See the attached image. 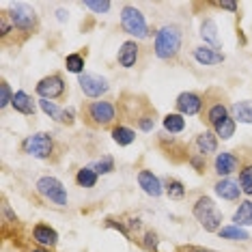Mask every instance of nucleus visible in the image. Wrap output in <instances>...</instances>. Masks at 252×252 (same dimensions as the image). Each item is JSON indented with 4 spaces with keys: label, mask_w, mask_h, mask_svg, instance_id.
<instances>
[{
    "label": "nucleus",
    "mask_w": 252,
    "mask_h": 252,
    "mask_svg": "<svg viewBox=\"0 0 252 252\" xmlns=\"http://www.w3.org/2000/svg\"><path fill=\"white\" fill-rule=\"evenodd\" d=\"M181 28L177 24H166L156 32V43H153V50H156V56L162 61H170L179 54L181 50Z\"/></svg>",
    "instance_id": "obj_1"
},
{
    "label": "nucleus",
    "mask_w": 252,
    "mask_h": 252,
    "mask_svg": "<svg viewBox=\"0 0 252 252\" xmlns=\"http://www.w3.org/2000/svg\"><path fill=\"white\" fill-rule=\"evenodd\" d=\"M194 218L207 233H218L222 228V211L218 209V205L209 196H200L194 203Z\"/></svg>",
    "instance_id": "obj_2"
},
{
    "label": "nucleus",
    "mask_w": 252,
    "mask_h": 252,
    "mask_svg": "<svg viewBox=\"0 0 252 252\" xmlns=\"http://www.w3.org/2000/svg\"><path fill=\"white\" fill-rule=\"evenodd\" d=\"M22 151L26 156H32L37 159H48L54 151V138L52 134H45V131H39V134L26 136L22 140Z\"/></svg>",
    "instance_id": "obj_3"
},
{
    "label": "nucleus",
    "mask_w": 252,
    "mask_h": 252,
    "mask_svg": "<svg viewBox=\"0 0 252 252\" xmlns=\"http://www.w3.org/2000/svg\"><path fill=\"white\" fill-rule=\"evenodd\" d=\"M121 26L127 35L136 37V39L149 37V26H147L145 15H142L136 7H131V4H125L121 9Z\"/></svg>",
    "instance_id": "obj_4"
},
{
    "label": "nucleus",
    "mask_w": 252,
    "mask_h": 252,
    "mask_svg": "<svg viewBox=\"0 0 252 252\" xmlns=\"http://www.w3.org/2000/svg\"><path fill=\"white\" fill-rule=\"evenodd\" d=\"M7 18L11 20L13 28H18V31L31 32V31H35V28H37V13H35V9L28 7V4H24V2L11 4Z\"/></svg>",
    "instance_id": "obj_5"
},
{
    "label": "nucleus",
    "mask_w": 252,
    "mask_h": 252,
    "mask_svg": "<svg viewBox=\"0 0 252 252\" xmlns=\"http://www.w3.org/2000/svg\"><path fill=\"white\" fill-rule=\"evenodd\" d=\"M35 188L45 200H50V203L59 205V207H65L67 205V190L56 177H41Z\"/></svg>",
    "instance_id": "obj_6"
},
{
    "label": "nucleus",
    "mask_w": 252,
    "mask_h": 252,
    "mask_svg": "<svg viewBox=\"0 0 252 252\" xmlns=\"http://www.w3.org/2000/svg\"><path fill=\"white\" fill-rule=\"evenodd\" d=\"M78 84L87 97H101L110 89L106 78H101L99 73H91V71H84L82 76H78Z\"/></svg>",
    "instance_id": "obj_7"
},
{
    "label": "nucleus",
    "mask_w": 252,
    "mask_h": 252,
    "mask_svg": "<svg viewBox=\"0 0 252 252\" xmlns=\"http://www.w3.org/2000/svg\"><path fill=\"white\" fill-rule=\"evenodd\" d=\"M37 95L41 97V99H59V97L65 93V80H63L59 73H54V76H48L43 80H39L37 82Z\"/></svg>",
    "instance_id": "obj_8"
},
{
    "label": "nucleus",
    "mask_w": 252,
    "mask_h": 252,
    "mask_svg": "<svg viewBox=\"0 0 252 252\" xmlns=\"http://www.w3.org/2000/svg\"><path fill=\"white\" fill-rule=\"evenodd\" d=\"M89 117L97 125H110L114 121V117H117V108L110 101H93L89 106Z\"/></svg>",
    "instance_id": "obj_9"
},
{
    "label": "nucleus",
    "mask_w": 252,
    "mask_h": 252,
    "mask_svg": "<svg viewBox=\"0 0 252 252\" xmlns=\"http://www.w3.org/2000/svg\"><path fill=\"white\" fill-rule=\"evenodd\" d=\"M175 106H177V110H179V114H183V117H194V114H198L200 108H203V97H200L198 93L188 91V93H181L179 97H177Z\"/></svg>",
    "instance_id": "obj_10"
},
{
    "label": "nucleus",
    "mask_w": 252,
    "mask_h": 252,
    "mask_svg": "<svg viewBox=\"0 0 252 252\" xmlns=\"http://www.w3.org/2000/svg\"><path fill=\"white\" fill-rule=\"evenodd\" d=\"M138 186L142 188V192L149 194V196H153V198H158V196H162L164 194V186H162V181L158 179V175H153V170H140L138 173Z\"/></svg>",
    "instance_id": "obj_11"
},
{
    "label": "nucleus",
    "mask_w": 252,
    "mask_h": 252,
    "mask_svg": "<svg viewBox=\"0 0 252 252\" xmlns=\"http://www.w3.org/2000/svg\"><path fill=\"white\" fill-rule=\"evenodd\" d=\"M237 166H239V159H237V156H233V153L222 151V153H218V156H216L214 168H216V173L220 175L222 179H226L231 173H235V170H237Z\"/></svg>",
    "instance_id": "obj_12"
},
{
    "label": "nucleus",
    "mask_w": 252,
    "mask_h": 252,
    "mask_svg": "<svg viewBox=\"0 0 252 252\" xmlns=\"http://www.w3.org/2000/svg\"><path fill=\"white\" fill-rule=\"evenodd\" d=\"M214 190H216L218 196L224 198V200H237L239 194H242V186H239V181H235V179H231V177H226V179H220V181L216 183Z\"/></svg>",
    "instance_id": "obj_13"
},
{
    "label": "nucleus",
    "mask_w": 252,
    "mask_h": 252,
    "mask_svg": "<svg viewBox=\"0 0 252 252\" xmlns=\"http://www.w3.org/2000/svg\"><path fill=\"white\" fill-rule=\"evenodd\" d=\"M32 239H35L41 248H52V246H56V242H59V233L48 224H37L32 228Z\"/></svg>",
    "instance_id": "obj_14"
},
{
    "label": "nucleus",
    "mask_w": 252,
    "mask_h": 252,
    "mask_svg": "<svg viewBox=\"0 0 252 252\" xmlns=\"http://www.w3.org/2000/svg\"><path fill=\"white\" fill-rule=\"evenodd\" d=\"M194 59L200 65H220V63H224V54L218 52L216 48H209V45H200V48L194 50Z\"/></svg>",
    "instance_id": "obj_15"
},
{
    "label": "nucleus",
    "mask_w": 252,
    "mask_h": 252,
    "mask_svg": "<svg viewBox=\"0 0 252 252\" xmlns=\"http://www.w3.org/2000/svg\"><path fill=\"white\" fill-rule=\"evenodd\" d=\"M138 50L140 48L136 45V41H125L117 54L119 65L125 67V69H131V67L136 65V61H138Z\"/></svg>",
    "instance_id": "obj_16"
},
{
    "label": "nucleus",
    "mask_w": 252,
    "mask_h": 252,
    "mask_svg": "<svg viewBox=\"0 0 252 252\" xmlns=\"http://www.w3.org/2000/svg\"><path fill=\"white\" fill-rule=\"evenodd\" d=\"M11 106L15 108L18 112L22 114H26V117H32L37 110V106H35V101H32V97L24 93V91H18V93L13 95V101H11Z\"/></svg>",
    "instance_id": "obj_17"
},
{
    "label": "nucleus",
    "mask_w": 252,
    "mask_h": 252,
    "mask_svg": "<svg viewBox=\"0 0 252 252\" xmlns=\"http://www.w3.org/2000/svg\"><path fill=\"white\" fill-rule=\"evenodd\" d=\"M196 147H198L200 156L207 158L209 153L218 151V136L214 134V131H203V134L196 136Z\"/></svg>",
    "instance_id": "obj_18"
},
{
    "label": "nucleus",
    "mask_w": 252,
    "mask_h": 252,
    "mask_svg": "<svg viewBox=\"0 0 252 252\" xmlns=\"http://www.w3.org/2000/svg\"><path fill=\"white\" fill-rule=\"evenodd\" d=\"M231 117L235 119V123H252V101H235L231 106Z\"/></svg>",
    "instance_id": "obj_19"
},
{
    "label": "nucleus",
    "mask_w": 252,
    "mask_h": 252,
    "mask_svg": "<svg viewBox=\"0 0 252 252\" xmlns=\"http://www.w3.org/2000/svg\"><path fill=\"white\" fill-rule=\"evenodd\" d=\"M235 226H252V200H242L233 216Z\"/></svg>",
    "instance_id": "obj_20"
},
{
    "label": "nucleus",
    "mask_w": 252,
    "mask_h": 252,
    "mask_svg": "<svg viewBox=\"0 0 252 252\" xmlns=\"http://www.w3.org/2000/svg\"><path fill=\"white\" fill-rule=\"evenodd\" d=\"M200 37H203L205 43H209L211 48H220V37H218V26L214 20H205L203 26H200Z\"/></svg>",
    "instance_id": "obj_21"
},
{
    "label": "nucleus",
    "mask_w": 252,
    "mask_h": 252,
    "mask_svg": "<svg viewBox=\"0 0 252 252\" xmlns=\"http://www.w3.org/2000/svg\"><path fill=\"white\" fill-rule=\"evenodd\" d=\"M112 140L117 142L119 147H127V145H131V142L136 140V131L125 127V125H119V127L112 129Z\"/></svg>",
    "instance_id": "obj_22"
},
{
    "label": "nucleus",
    "mask_w": 252,
    "mask_h": 252,
    "mask_svg": "<svg viewBox=\"0 0 252 252\" xmlns=\"http://www.w3.org/2000/svg\"><path fill=\"white\" fill-rule=\"evenodd\" d=\"M164 129L170 131V134H179V131H183L186 129V119H183V114H179V112L166 114L164 117Z\"/></svg>",
    "instance_id": "obj_23"
},
{
    "label": "nucleus",
    "mask_w": 252,
    "mask_h": 252,
    "mask_svg": "<svg viewBox=\"0 0 252 252\" xmlns=\"http://www.w3.org/2000/svg\"><path fill=\"white\" fill-rule=\"evenodd\" d=\"M222 239H231V242H246V239H250V235L244 231L242 226H222L220 231H218Z\"/></svg>",
    "instance_id": "obj_24"
},
{
    "label": "nucleus",
    "mask_w": 252,
    "mask_h": 252,
    "mask_svg": "<svg viewBox=\"0 0 252 252\" xmlns=\"http://www.w3.org/2000/svg\"><path fill=\"white\" fill-rule=\"evenodd\" d=\"M76 183L80 188H95L97 173L93 170V166H84V168H80L78 175H76Z\"/></svg>",
    "instance_id": "obj_25"
},
{
    "label": "nucleus",
    "mask_w": 252,
    "mask_h": 252,
    "mask_svg": "<svg viewBox=\"0 0 252 252\" xmlns=\"http://www.w3.org/2000/svg\"><path fill=\"white\" fill-rule=\"evenodd\" d=\"M226 117H228V108L222 104V101H220V104H214L207 110V121L211 123V127H216V125L220 121H224Z\"/></svg>",
    "instance_id": "obj_26"
},
{
    "label": "nucleus",
    "mask_w": 252,
    "mask_h": 252,
    "mask_svg": "<svg viewBox=\"0 0 252 252\" xmlns=\"http://www.w3.org/2000/svg\"><path fill=\"white\" fill-rule=\"evenodd\" d=\"M214 134L218 136V138H222V140H228L235 134V119L233 117H226L224 121H220L214 127Z\"/></svg>",
    "instance_id": "obj_27"
},
{
    "label": "nucleus",
    "mask_w": 252,
    "mask_h": 252,
    "mask_svg": "<svg viewBox=\"0 0 252 252\" xmlns=\"http://www.w3.org/2000/svg\"><path fill=\"white\" fill-rule=\"evenodd\" d=\"M65 67H67V71L82 76V73H84V59L80 54H69L65 59Z\"/></svg>",
    "instance_id": "obj_28"
},
{
    "label": "nucleus",
    "mask_w": 252,
    "mask_h": 252,
    "mask_svg": "<svg viewBox=\"0 0 252 252\" xmlns=\"http://www.w3.org/2000/svg\"><path fill=\"white\" fill-rule=\"evenodd\" d=\"M239 186H242V192L252 196V164L244 166L242 173H239Z\"/></svg>",
    "instance_id": "obj_29"
},
{
    "label": "nucleus",
    "mask_w": 252,
    "mask_h": 252,
    "mask_svg": "<svg viewBox=\"0 0 252 252\" xmlns=\"http://www.w3.org/2000/svg\"><path fill=\"white\" fill-rule=\"evenodd\" d=\"M39 108L48 114L50 119H54V121H61V117H63V110L59 106L54 104V101H50V99H39Z\"/></svg>",
    "instance_id": "obj_30"
},
{
    "label": "nucleus",
    "mask_w": 252,
    "mask_h": 252,
    "mask_svg": "<svg viewBox=\"0 0 252 252\" xmlns=\"http://www.w3.org/2000/svg\"><path fill=\"white\" fill-rule=\"evenodd\" d=\"M93 170L97 175H108V173H112L114 170V159L110 156H104L99 159V162H95L93 164Z\"/></svg>",
    "instance_id": "obj_31"
},
{
    "label": "nucleus",
    "mask_w": 252,
    "mask_h": 252,
    "mask_svg": "<svg viewBox=\"0 0 252 252\" xmlns=\"http://www.w3.org/2000/svg\"><path fill=\"white\" fill-rule=\"evenodd\" d=\"M166 194H168L170 198H183L186 196V188H183L181 181H168V186H166Z\"/></svg>",
    "instance_id": "obj_32"
},
{
    "label": "nucleus",
    "mask_w": 252,
    "mask_h": 252,
    "mask_svg": "<svg viewBox=\"0 0 252 252\" xmlns=\"http://www.w3.org/2000/svg\"><path fill=\"white\" fill-rule=\"evenodd\" d=\"M84 7L101 15V13H108V11H110L112 2H108V0H104V2H95V0H87V2H84Z\"/></svg>",
    "instance_id": "obj_33"
},
{
    "label": "nucleus",
    "mask_w": 252,
    "mask_h": 252,
    "mask_svg": "<svg viewBox=\"0 0 252 252\" xmlns=\"http://www.w3.org/2000/svg\"><path fill=\"white\" fill-rule=\"evenodd\" d=\"M13 95L15 93H11V89H9L7 82L0 84V108H7L11 101H13Z\"/></svg>",
    "instance_id": "obj_34"
},
{
    "label": "nucleus",
    "mask_w": 252,
    "mask_h": 252,
    "mask_svg": "<svg viewBox=\"0 0 252 252\" xmlns=\"http://www.w3.org/2000/svg\"><path fill=\"white\" fill-rule=\"evenodd\" d=\"M138 127L142 131H151L153 127H156V112L153 114H142V117L138 119Z\"/></svg>",
    "instance_id": "obj_35"
},
{
    "label": "nucleus",
    "mask_w": 252,
    "mask_h": 252,
    "mask_svg": "<svg viewBox=\"0 0 252 252\" xmlns=\"http://www.w3.org/2000/svg\"><path fill=\"white\" fill-rule=\"evenodd\" d=\"M142 246H145V248H147L149 252L158 250V246H159L158 233H153V231H147V233H145V242H142Z\"/></svg>",
    "instance_id": "obj_36"
},
{
    "label": "nucleus",
    "mask_w": 252,
    "mask_h": 252,
    "mask_svg": "<svg viewBox=\"0 0 252 252\" xmlns=\"http://www.w3.org/2000/svg\"><path fill=\"white\" fill-rule=\"evenodd\" d=\"M11 26H13V24H9V18H7V15H2V18H0V35L7 37L11 32Z\"/></svg>",
    "instance_id": "obj_37"
},
{
    "label": "nucleus",
    "mask_w": 252,
    "mask_h": 252,
    "mask_svg": "<svg viewBox=\"0 0 252 252\" xmlns=\"http://www.w3.org/2000/svg\"><path fill=\"white\" fill-rule=\"evenodd\" d=\"M190 162L196 166V170H203V166H205V156H200V153H198V156H192Z\"/></svg>",
    "instance_id": "obj_38"
},
{
    "label": "nucleus",
    "mask_w": 252,
    "mask_h": 252,
    "mask_svg": "<svg viewBox=\"0 0 252 252\" xmlns=\"http://www.w3.org/2000/svg\"><path fill=\"white\" fill-rule=\"evenodd\" d=\"M61 123H67V125H71V123H73V110H63Z\"/></svg>",
    "instance_id": "obj_39"
},
{
    "label": "nucleus",
    "mask_w": 252,
    "mask_h": 252,
    "mask_svg": "<svg viewBox=\"0 0 252 252\" xmlns=\"http://www.w3.org/2000/svg\"><path fill=\"white\" fill-rule=\"evenodd\" d=\"M216 7H220V9H226V11H237V2H216Z\"/></svg>",
    "instance_id": "obj_40"
},
{
    "label": "nucleus",
    "mask_w": 252,
    "mask_h": 252,
    "mask_svg": "<svg viewBox=\"0 0 252 252\" xmlns=\"http://www.w3.org/2000/svg\"><path fill=\"white\" fill-rule=\"evenodd\" d=\"M56 15H59V20H61V22H65V20H67V13H65V11H63V9L56 11Z\"/></svg>",
    "instance_id": "obj_41"
},
{
    "label": "nucleus",
    "mask_w": 252,
    "mask_h": 252,
    "mask_svg": "<svg viewBox=\"0 0 252 252\" xmlns=\"http://www.w3.org/2000/svg\"><path fill=\"white\" fill-rule=\"evenodd\" d=\"M32 252H50V248H41V246H39V248H35Z\"/></svg>",
    "instance_id": "obj_42"
},
{
    "label": "nucleus",
    "mask_w": 252,
    "mask_h": 252,
    "mask_svg": "<svg viewBox=\"0 0 252 252\" xmlns=\"http://www.w3.org/2000/svg\"><path fill=\"white\" fill-rule=\"evenodd\" d=\"M194 252H216V250H194Z\"/></svg>",
    "instance_id": "obj_43"
}]
</instances>
